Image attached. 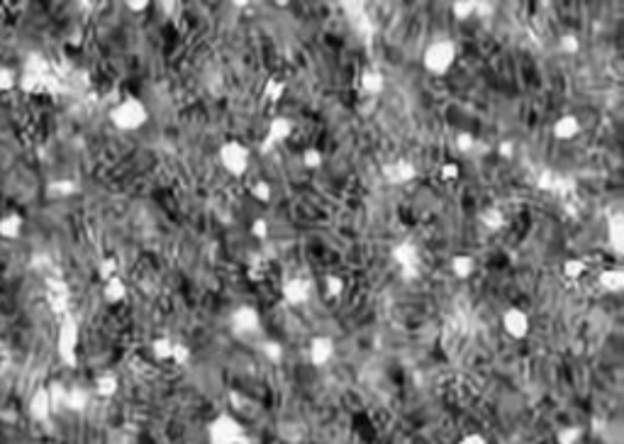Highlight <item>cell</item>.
<instances>
[{
  "label": "cell",
  "instance_id": "cell-26",
  "mask_svg": "<svg viewBox=\"0 0 624 444\" xmlns=\"http://www.w3.org/2000/svg\"><path fill=\"white\" fill-rule=\"evenodd\" d=\"M173 342H176V339H171V337H156L154 344H151V352H154V357L159 359V361H169V359H171Z\"/></svg>",
  "mask_w": 624,
  "mask_h": 444
},
{
  "label": "cell",
  "instance_id": "cell-23",
  "mask_svg": "<svg viewBox=\"0 0 624 444\" xmlns=\"http://www.w3.org/2000/svg\"><path fill=\"white\" fill-rule=\"evenodd\" d=\"M88 401H91V396L83 388H74V391H69L64 396V405L71 408V410H83L88 405Z\"/></svg>",
  "mask_w": 624,
  "mask_h": 444
},
{
  "label": "cell",
  "instance_id": "cell-31",
  "mask_svg": "<svg viewBox=\"0 0 624 444\" xmlns=\"http://www.w3.org/2000/svg\"><path fill=\"white\" fill-rule=\"evenodd\" d=\"M169 361H173V364H178V366L188 364V361H191V347L183 342H173L171 359H169Z\"/></svg>",
  "mask_w": 624,
  "mask_h": 444
},
{
  "label": "cell",
  "instance_id": "cell-25",
  "mask_svg": "<svg viewBox=\"0 0 624 444\" xmlns=\"http://www.w3.org/2000/svg\"><path fill=\"white\" fill-rule=\"evenodd\" d=\"M118 379L112 374H105V376H98V381H96V393L98 396H103V398H110V396H115L118 393Z\"/></svg>",
  "mask_w": 624,
  "mask_h": 444
},
{
  "label": "cell",
  "instance_id": "cell-13",
  "mask_svg": "<svg viewBox=\"0 0 624 444\" xmlns=\"http://www.w3.org/2000/svg\"><path fill=\"white\" fill-rule=\"evenodd\" d=\"M578 132H581V120L571 113L559 115V118L554 120V125H551V134H554L559 142H571L573 137H578Z\"/></svg>",
  "mask_w": 624,
  "mask_h": 444
},
{
  "label": "cell",
  "instance_id": "cell-2",
  "mask_svg": "<svg viewBox=\"0 0 624 444\" xmlns=\"http://www.w3.org/2000/svg\"><path fill=\"white\" fill-rule=\"evenodd\" d=\"M208 444H246V427L232 412H219L205 427Z\"/></svg>",
  "mask_w": 624,
  "mask_h": 444
},
{
  "label": "cell",
  "instance_id": "cell-40",
  "mask_svg": "<svg viewBox=\"0 0 624 444\" xmlns=\"http://www.w3.org/2000/svg\"><path fill=\"white\" fill-rule=\"evenodd\" d=\"M125 6H127L132 12H144L147 8L151 6V3H149V0H129V3H125Z\"/></svg>",
  "mask_w": 624,
  "mask_h": 444
},
{
  "label": "cell",
  "instance_id": "cell-39",
  "mask_svg": "<svg viewBox=\"0 0 624 444\" xmlns=\"http://www.w3.org/2000/svg\"><path fill=\"white\" fill-rule=\"evenodd\" d=\"M456 444H491V442H488V439L483 437V434H475V432H473V434H464V437H461Z\"/></svg>",
  "mask_w": 624,
  "mask_h": 444
},
{
  "label": "cell",
  "instance_id": "cell-38",
  "mask_svg": "<svg viewBox=\"0 0 624 444\" xmlns=\"http://www.w3.org/2000/svg\"><path fill=\"white\" fill-rule=\"evenodd\" d=\"M495 12V3H478L475 0V17H488Z\"/></svg>",
  "mask_w": 624,
  "mask_h": 444
},
{
  "label": "cell",
  "instance_id": "cell-21",
  "mask_svg": "<svg viewBox=\"0 0 624 444\" xmlns=\"http://www.w3.org/2000/svg\"><path fill=\"white\" fill-rule=\"evenodd\" d=\"M583 434H585V430L581 425H563L556 432V444H581Z\"/></svg>",
  "mask_w": 624,
  "mask_h": 444
},
{
  "label": "cell",
  "instance_id": "cell-4",
  "mask_svg": "<svg viewBox=\"0 0 624 444\" xmlns=\"http://www.w3.org/2000/svg\"><path fill=\"white\" fill-rule=\"evenodd\" d=\"M217 161H219V166H222L224 171L230 173V176L241 178L246 171H249V166H251V151H249V147L241 145V142L227 140V142L219 145Z\"/></svg>",
  "mask_w": 624,
  "mask_h": 444
},
{
  "label": "cell",
  "instance_id": "cell-5",
  "mask_svg": "<svg viewBox=\"0 0 624 444\" xmlns=\"http://www.w3.org/2000/svg\"><path fill=\"white\" fill-rule=\"evenodd\" d=\"M230 327L237 337H251L261 332V313L254 305H239L230 317Z\"/></svg>",
  "mask_w": 624,
  "mask_h": 444
},
{
  "label": "cell",
  "instance_id": "cell-32",
  "mask_svg": "<svg viewBox=\"0 0 624 444\" xmlns=\"http://www.w3.org/2000/svg\"><path fill=\"white\" fill-rule=\"evenodd\" d=\"M475 147H478V142H475V137L471 132H459V134H456V149H459L461 154H471Z\"/></svg>",
  "mask_w": 624,
  "mask_h": 444
},
{
  "label": "cell",
  "instance_id": "cell-10",
  "mask_svg": "<svg viewBox=\"0 0 624 444\" xmlns=\"http://www.w3.org/2000/svg\"><path fill=\"white\" fill-rule=\"evenodd\" d=\"M293 134V120L288 118H273L268 123V129L263 134V142H261V154H268L273 147L283 145Z\"/></svg>",
  "mask_w": 624,
  "mask_h": 444
},
{
  "label": "cell",
  "instance_id": "cell-15",
  "mask_svg": "<svg viewBox=\"0 0 624 444\" xmlns=\"http://www.w3.org/2000/svg\"><path fill=\"white\" fill-rule=\"evenodd\" d=\"M358 86H361V91L366 93L368 98H376L383 93L385 88V76L380 74L378 69H366L361 74V78H358Z\"/></svg>",
  "mask_w": 624,
  "mask_h": 444
},
{
  "label": "cell",
  "instance_id": "cell-18",
  "mask_svg": "<svg viewBox=\"0 0 624 444\" xmlns=\"http://www.w3.org/2000/svg\"><path fill=\"white\" fill-rule=\"evenodd\" d=\"M478 220H480V225L486 227V230L497 232V230H502V227H505V220L507 218H505V213H502V208H497V205H491V208L480 210Z\"/></svg>",
  "mask_w": 624,
  "mask_h": 444
},
{
  "label": "cell",
  "instance_id": "cell-29",
  "mask_svg": "<svg viewBox=\"0 0 624 444\" xmlns=\"http://www.w3.org/2000/svg\"><path fill=\"white\" fill-rule=\"evenodd\" d=\"M261 354L268 359V361L278 364V361L283 359V344L276 342V339H266V342L261 344Z\"/></svg>",
  "mask_w": 624,
  "mask_h": 444
},
{
  "label": "cell",
  "instance_id": "cell-37",
  "mask_svg": "<svg viewBox=\"0 0 624 444\" xmlns=\"http://www.w3.org/2000/svg\"><path fill=\"white\" fill-rule=\"evenodd\" d=\"M497 156H500V159H507V161L513 159L515 156V142L513 140H502L500 145H497Z\"/></svg>",
  "mask_w": 624,
  "mask_h": 444
},
{
  "label": "cell",
  "instance_id": "cell-24",
  "mask_svg": "<svg viewBox=\"0 0 624 444\" xmlns=\"http://www.w3.org/2000/svg\"><path fill=\"white\" fill-rule=\"evenodd\" d=\"M585 273H588V264L583 262V259H566V264H563V276H566V279L578 281V279H583Z\"/></svg>",
  "mask_w": 624,
  "mask_h": 444
},
{
  "label": "cell",
  "instance_id": "cell-12",
  "mask_svg": "<svg viewBox=\"0 0 624 444\" xmlns=\"http://www.w3.org/2000/svg\"><path fill=\"white\" fill-rule=\"evenodd\" d=\"M76 349H78V327L74 320H66L59 332V352L69 364L76 361Z\"/></svg>",
  "mask_w": 624,
  "mask_h": 444
},
{
  "label": "cell",
  "instance_id": "cell-30",
  "mask_svg": "<svg viewBox=\"0 0 624 444\" xmlns=\"http://www.w3.org/2000/svg\"><path fill=\"white\" fill-rule=\"evenodd\" d=\"M325 293H327V298H339V295L344 293V279H339L334 273L325 276Z\"/></svg>",
  "mask_w": 624,
  "mask_h": 444
},
{
  "label": "cell",
  "instance_id": "cell-34",
  "mask_svg": "<svg viewBox=\"0 0 624 444\" xmlns=\"http://www.w3.org/2000/svg\"><path fill=\"white\" fill-rule=\"evenodd\" d=\"M559 49L563 54H578L581 52V39L576 37V34H563V37L559 39Z\"/></svg>",
  "mask_w": 624,
  "mask_h": 444
},
{
  "label": "cell",
  "instance_id": "cell-28",
  "mask_svg": "<svg viewBox=\"0 0 624 444\" xmlns=\"http://www.w3.org/2000/svg\"><path fill=\"white\" fill-rule=\"evenodd\" d=\"M251 195H254V200H259V203H271L273 186L268 181H254L251 183Z\"/></svg>",
  "mask_w": 624,
  "mask_h": 444
},
{
  "label": "cell",
  "instance_id": "cell-11",
  "mask_svg": "<svg viewBox=\"0 0 624 444\" xmlns=\"http://www.w3.org/2000/svg\"><path fill=\"white\" fill-rule=\"evenodd\" d=\"M383 178L390 186H405L417 178V166L410 159H395L383 166Z\"/></svg>",
  "mask_w": 624,
  "mask_h": 444
},
{
  "label": "cell",
  "instance_id": "cell-1",
  "mask_svg": "<svg viewBox=\"0 0 624 444\" xmlns=\"http://www.w3.org/2000/svg\"><path fill=\"white\" fill-rule=\"evenodd\" d=\"M110 123L120 129V132H137L149 123V107L144 105V101H139L134 96L122 98L120 103H115L110 110Z\"/></svg>",
  "mask_w": 624,
  "mask_h": 444
},
{
  "label": "cell",
  "instance_id": "cell-20",
  "mask_svg": "<svg viewBox=\"0 0 624 444\" xmlns=\"http://www.w3.org/2000/svg\"><path fill=\"white\" fill-rule=\"evenodd\" d=\"M105 298L110 300V303H120V300L127 298V284H125L120 276H112V279L105 281Z\"/></svg>",
  "mask_w": 624,
  "mask_h": 444
},
{
  "label": "cell",
  "instance_id": "cell-35",
  "mask_svg": "<svg viewBox=\"0 0 624 444\" xmlns=\"http://www.w3.org/2000/svg\"><path fill=\"white\" fill-rule=\"evenodd\" d=\"M439 173H442V181H456L461 176V166L456 161H444Z\"/></svg>",
  "mask_w": 624,
  "mask_h": 444
},
{
  "label": "cell",
  "instance_id": "cell-22",
  "mask_svg": "<svg viewBox=\"0 0 624 444\" xmlns=\"http://www.w3.org/2000/svg\"><path fill=\"white\" fill-rule=\"evenodd\" d=\"M451 15L459 22H466V20H471V17H475V0H453Z\"/></svg>",
  "mask_w": 624,
  "mask_h": 444
},
{
  "label": "cell",
  "instance_id": "cell-8",
  "mask_svg": "<svg viewBox=\"0 0 624 444\" xmlns=\"http://www.w3.org/2000/svg\"><path fill=\"white\" fill-rule=\"evenodd\" d=\"M336 354V344L332 337H327V335H317V337L310 339V347H308V359L310 364L317 366V369H322V366H327L334 359Z\"/></svg>",
  "mask_w": 624,
  "mask_h": 444
},
{
  "label": "cell",
  "instance_id": "cell-36",
  "mask_svg": "<svg viewBox=\"0 0 624 444\" xmlns=\"http://www.w3.org/2000/svg\"><path fill=\"white\" fill-rule=\"evenodd\" d=\"M251 235L257 237V240H266L268 237V222L263 218H259V220H254L251 222Z\"/></svg>",
  "mask_w": 624,
  "mask_h": 444
},
{
  "label": "cell",
  "instance_id": "cell-6",
  "mask_svg": "<svg viewBox=\"0 0 624 444\" xmlns=\"http://www.w3.org/2000/svg\"><path fill=\"white\" fill-rule=\"evenodd\" d=\"M390 257L398 266L402 268L407 279H417L420 273V249H417L415 242L405 240V242H398V244L390 249Z\"/></svg>",
  "mask_w": 624,
  "mask_h": 444
},
{
  "label": "cell",
  "instance_id": "cell-27",
  "mask_svg": "<svg viewBox=\"0 0 624 444\" xmlns=\"http://www.w3.org/2000/svg\"><path fill=\"white\" fill-rule=\"evenodd\" d=\"M283 93H286V83H283L281 78L266 81V86H263V98H266L268 103H278L283 98Z\"/></svg>",
  "mask_w": 624,
  "mask_h": 444
},
{
  "label": "cell",
  "instance_id": "cell-16",
  "mask_svg": "<svg viewBox=\"0 0 624 444\" xmlns=\"http://www.w3.org/2000/svg\"><path fill=\"white\" fill-rule=\"evenodd\" d=\"M598 286L605 290V293H622L624 290V271L617 266L612 268H605V271H600L598 276Z\"/></svg>",
  "mask_w": 624,
  "mask_h": 444
},
{
  "label": "cell",
  "instance_id": "cell-33",
  "mask_svg": "<svg viewBox=\"0 0 624 444\" xmlns=\"http://www.w3.org/2000/svg\"><path fill=\"white\" fill-rule=\"evenodd\" d=\"M322 161H325V156H322V151L315 149V147L303 151V166L305 169H312V171H315V169H320L322 166Z\"/></svg>",
  "mask_w": 624,
  "mask_h": 444
},
{
  "label": "cell",
  "instance_id": "cell-14",
  "mask_svg": "<svg viewBox=\"0 0 624 444\" xmlns=\"http://www.w3.org/2000/svg\"><path fill=\"white\" fill-rule=\"evenodd\" d=\"M605 232H607V244L612 246L614 254L624 252V215L612 213L605 222Z\"/></svg>",
  "mask_w": 624,
  "mask_h": 444
},
{
  "label": "cell",
  "instance_id": "cell-3",
  "mask_svg": "<svg viewBox=\"0 0 624 444\" xmlns=\"http://www.w3.org/2000/svg\"><path fill=\"white\" fill-rule=\"evenodd\" d=\"M456 56H459V52H456V44L451 39H434L422 54V66H424L427 74L444 76L456 64Z\"/></svg>",
  "mask_w": 624,
  "mask_h": 444
},
{
  "label": "cell",
  "instance_id": "cell-17",
  "mask_svg": "<svg viewBox=\"0 0 624 444\" xmlns=\"http://www.w3.org/2000/svg\"><path fill=\"white\" fill-rule=\"evenodd\" d=\"M449 268H451V273L456 276V279H471L475 273V259L471 257V254H456V257H451V262H449Z\"/></svg>",
  "mask_w": 624,
  "mask_h": 444
},
{
  "label": "cell",
  "instance_id": "cell-19",
  "mask_svg": "<svg viewBox=\"0 0 624 444\" xmlns=\"http://www.w3.org/2000/svg\"><path fill=\"white\" fill-rule=\"evenodd\" d=\"M52 405H54V398L52 393L47 391H39L37 396L30 401V412H32L34 420H47L49 412H52Z\"/></svg>",
  "mask_w": 624,
  "mask_h": 444
},
{
  "label": "cell",
  "instance_id": "cell-7",
  "mask_svg": "<svg viewBox=\"0 0 624 444\" xmlns=\"http://www.w3.org/2000/svg\"><path fill=\"white\" fill-rule=\"evenodd\" d=\"M500 322H502V330H505L513 339H524L529 335V327H532L527 310H522V308H517V305L502 310Z\"/></svg>",
  "mask_w": 624,
  "mask_h": 444
},
{
  "label": "cell",
  "instance_id": "cell-9",
  "mask_svg": "<svg viewBox=\"0 0 624 444\" xmlns=\"http://www.w3.org/2000/svg\"><path fill=\"white\" fill-rule=\"evenodd\" d=\"M312 290H315L312 281L295 276V279H288L286 284H283L281 293H283V300H286V303L293 305V308H298V305H305L310 298H312Z\"/></svg>",
  "mask_w": 624,
  "mask_h": 444
}]
</instances>
